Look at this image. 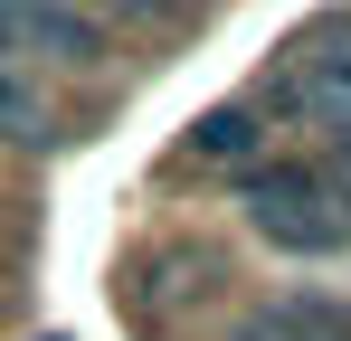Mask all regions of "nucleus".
Returning <instances> with one entry per match:
<instances>
[{"label": "nucleus", "mask_w": 351, "mask_h": 341, "mask_svg": "<svg viewBox=\"0 0 351 341\" xmlns=\"http://www.w3.org/2000/svg\"><path fill=\"white\" fill-rule=\"evenodd\" d=\"M342 162H351V142H342Z\"/></svg>", "instance_id": "6"}, {"label": "nucleus", "mask_w": 351, "mask_h": 341, "mask_svg": "<svg viewBox=\"0 0 351 341\" xmlns=\"http://www.w3.org/2000/svg\"><path fill=\"white\" fill-rule=\"evenodd\" d=\"M247 142H256V114H247V105H219V114L190 123V152H199V162H237Z\"/></svg>", "instance_id": "4"}, {"label": "nucleus", "mask_w": 351, "mask_h": 341, "mask_svg": "<svg viewBox=\"0 0 351 341\" xmlns=\"http://www.w3.org/2000/svg\"><path fill=\"white\" fill-rule=\"evenodd\" d=\"M294 114H332V123H351V19H332V29L304 48V76H294Z\"/></svg>", "instance_id": "2"}, {"label": "nucleus", "mask_w": 351, "mask_h": 341, "mask_svg": "<svg viewBox=\"0 0 351 341\" xmlns=\"http://www.w3.org/2000/svg\"><path fill=\"white\" fill-rule=\"evenodd\" d=\"M10 48H58V57H95V19H86V10H10Z\"/></svg>", "instance_id": "3"}, {"label": "nucleus", "mask_w": 351, "mask_h": 341, "mask_svg": "<svg viewBox=\"0 0 351 341\" xmlns=\"http://www.w3.org/2000/svg\"><path fill=\"white\" fill-rule=\"evenodd\" d=\"M0 133H10V142H48V114H38V95H19L10 76H0Z\"/></svg>", "instance_id": "5"}, {"label": "nucleus", "mask_w": 351, "mask_h": 341, "mask_svg": "<svg viewBox=\"0 0 351 341\" xmlns=\"http://www.w3.org/2000/svg\"><path fill=\"white\" fill-rule=\"evenodd\" d=\"M247 227L285 256H342L351 247V190L332 162H276L247 180Z\"/></svg>", "instance_id": "1"}]
</instances>
